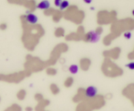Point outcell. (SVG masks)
Returning a JSON list of instances; mask_svg holds the SVG:
<instances>
[{"label":"cell","instance_id":"3957f363","mask_svg":"<svg viewBox=\"0 0 134 111\" xmlns=\"http://www.w3.org/2000/svg\"><path fill=\"white\" fill-rule=\"evenodd\" d=\"M49 7H50V3L48 2V1H43L37 5V7L38 9L45 10V9H48Z\"/></svg>","mask_w":134,"mask_h":111},{"label":"cell","instance_id":"277c9868","mask_svg":"<svg viewBox=\"0 0 134 111\" xmlns=\"http://www.w3.org/2000/svg\"><path fill=\"white\" fill-rule=\"evenodd\" d=\"M89 36H90V41L91 42H93V43L97 42L100 39V36L98 35L97 33H96L94 32H90L89 33Z\"/></svg>","mask_w":134,"mask_h":111},{"label":"cell","instance_id":"6da1fadb","mask_svg":"<svg viewBox=\"0 0 134 111\" xmlns=\"http://www.w3.org/2000/svg\"><path fill=\"white\" fill-rule=\"evenodd\" d=\"M97 88L94 86H89L88 88H87V90L85 91V94L88 97L92 98L97 95Z\"/></svg>","mask_w":134,"mask_h":111},{"label":"cell","instance_id":"52a82bcc","mask_svg":"<svg viewBox=\"0 0 134 111\" xmlns=\"http://www.w3.org/2000/svg\"><path fill=\"white\" fill-rule=\"evenodd\" d=\"M126 67H128V68L132 70H134V62H131L130 63L126 65Z\"/></svg>","mask_w":134,"mask_h":111},{"label":"cell","instance_id":"5b68a950","mask_svg":"<svg viewBox=\"0 0 134 111\" xmlns=\"http://www.w3.org/2000/svg\"><path fill=\"white\" fill-rule=\"evenodd\" d=\"M69 70L70 71V73H71L72 74H76L78 72V66L77 65H72L69 67Z\"/></svg>","mask_w":134,"mask_h":111},{"label":"cell","instance_id":"8fae6325","mask_svg":"<svg viewBox=\"0 0 134 111\" xmlns=\"http://www.w3.org/2000/svg\"><path fill=\"white\" fill-rule=\"evenodd\" d=\"M132 14H133V15L134 16V10H133V11H132Z\"/></svg>","mask_w":134,"mask_h":111},{"label":"cell","instance_id":"ba28073f","mask_svg":"<svg viewBox=\"0 0 134 111\" xmlns=\"http://www.w3.org/2000/svg\"><path fill=\"white\" fill-rule=\"evenodd\" d=\"M124 37H125V38L128 39H130L131 38V37H132V34H131V33L130 32H126L124 33Z\"/></svg>","mask_w":134,"mask_h":111},{"label":"cell","instance_id":"7a4b0ae2","mask_svg":"<svg viewBox=\"0 0 134 111\" xmlns=\"http://www.w3.org/2000/svg\"><path fill=\"white\" fill-rule=\"evenodd\" d=\"M26 20L29 23L33 24L37 23L38 18H37V16L36 15H35L34 14H32V13H30V14L28 15V16H26Z\"/></svg>","mask_w":134,"mask_h":111},{"label":"cell","instance_id":"30bf717a","mask_svg":"<svg viewBox=\"0 0 134 111\" xmlns=\"http://www.w3.org/2000/svg\"><path fill=\"white\" fill-rule=\"evenodd\" d=\"M84 2L88 3H90L91 1H90V0H85V1H84Z\"/></svg>","mask_w":134,"mask_h":111},{"label":"cell","instance_id":"8992f818","mask_svg":"<svg viewBox=\"0 0 134 111\" xmlns=\"http://www.w3.org/2000/svg\"><path fill=\"white\" fill-rule=\"evenodd\" d=\"M69 5V3L67 1H62L60 5V9H62V10H63V9H66L67 7H68Z\"/></svg>","mask_w":134,"mask_h":111},{"label":"cell","instance_id":"9c48e42d","mask_svg":"<svg viewBox=\"0 0 134 111\" xmlns=\"http://www.w3.org/2000/svg\"><path fill=\"white\" fill-rule=\"evenodd\" d=\"M54 3H55V5H56V6L60 7L61 3H62V1H60V0H56V1H54Z\"/></svg>","mask_w":134,"mask_h":111}]
</instances>
